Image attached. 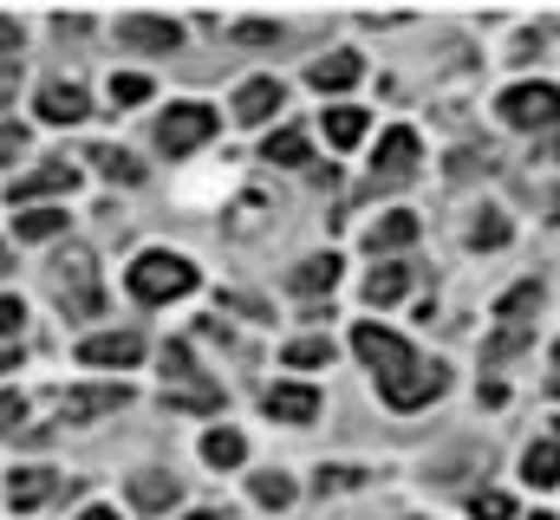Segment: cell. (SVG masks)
<instances>
[{
	"mask_svg": "<svg viewBox=\"0 0 560 520\" xmlns=\"http://www.w3.org/2000/svg\"><path fill=\"white\" fill-rule=\"evenodd\" d=\"M7 267H13V255H7V248H0V280H7Z\"/></svg>",
	"mask_w": 560,
	"mask_h": 520,
	"instance_id": "obj_43",
	"label": "cell"
},
{
	"mask_svg": "<svg viewBox=\"0 0 560 520\" xmlns=\"http://www.w3.org/2000/svg\"><path fill=\"white\" fill-rule=\"evenodd\" d=\"M495 111L515 130H555L560 125V92L555 85H515V92H502Z\"/></svg>",
	"mask_w": 560,
	"mask_h": 520,
	"instance_id": "obj_4",
	"label": "cell"
},
{
	"mask_svg": "<svg viewBox=\"0 0 560 520\" xmlns=\"http://www.w3.org/2000/svg\"><path fill=\"white\" fill-rule=\"evenodd\" d=\"M79 520H118V515H112V508H85Z\"/></svg>",
	"mask_w": 560,
	"mask_h": 520,
	"instance_id": "obj_42",
	"label": "cell"
},
{
	"mask_svg": "<svg viewBox=\"0 0 560 520\" xmlns=\"http://www.w3.org/2000/svg\"><path fill=\"white\" fill-rule=\"evenodd\" d=\"M13 85H20V59H7V66H0V98H7Z\"/></svg>",
	"mask_w": 560,
	"mask_h": 520,
	"instance_id": "obj_41",
	"label": "cell"
},
{
	"mask_svg": "<svg viewBox=\"0 0 560 520\" xmlns=\"http://www.w3.org/2000/svg\"><path fill=\"white\" fill-rule=\"evenodd\" d=\"M131 293H138L143 306L183 299V293H196V267H189L183 255H163V248H150V255H138V267H131Z\"/></svg>",
	"mask_w": 560,
	"mask_h": 520,
	"instance_id": "obj_1",
	"label": "cell"
},
{
	"mask_svg": "<svg viewBox=\"0 0 560 520\" xmlns=\"http://www.w3.org/2000/svg\"><path fill=\"white\" fill-rule=\"evenodd\" d=\"M372 169H378V182H405L411 169H418V130H385L378 137V156H372Z\"/></svg>",
	"mask_w": 560,
	"mask_h": 520,
	"instance_id": "obj_10",
	"label": "cell"
},
{
	"mask_svg": "<svg viewBox=\"0 0 560 520\" xmlns=\"http://www.w3.org/2000/svg\"><path fill=\"white\" fill-rule=\"evenodd\" d=\"M352 352L378 371V385H385V378H398V371L411 365V345H405L398 332H385V326H359V332H352Z\"/></svg>",
	"mask_w": 560,
	"mask_h": 520,
	"instance_id": "obj_6",
	"label": "cell"
},
{
	"mask_svg": "<svg viewBox=\"0 0 560 520\" xmlns=\"http://www.w3.org/2000/svg\"><path fill=\"white\" fill-rule=\"evenodd\" d=\"M469 515H476V520H515V501H509L502 488H489V495H476V501H469Z\"/></svg>",
	"mask_w": 560,
	"mask_h": 520,
	"instance_id": "obj_31",
	"label": "cell"
},
{
	"mask_svg": "<svg viewBox=\"0 0 560 520\" xmlns=\"http://www.w3.org/2000/svg\"><path fill=\"white\" fill-rule=\"evenodd\" d=\"M528 345V326H502L495 339H489V365H502V358H515Z\"/></svg>",
	"mask_w": 560,
	"mask_h": 520,
	"instance_id": "obj_30",
	"label": "cell"
},
{
	"mask_svg": "<svg viewBox=\"0 0 560 520\" xmlns=\"http://www.w3.org/2000/svg\"><path fill=\"white\" fill-rule=\"evenodd\" d=\"M138 358H143L138 332H92V339L79 345V365H118V371H125V365H138Z\"/></svg>",
	"mask_w": 560,
	"mask_h": 520,
	"instance_id": "obj_11",
	"label": "cell"
},
{
	"mask_svg": "<svg viewBox=\"0 0 560 520\" xmlns=\"http://www.w3.org/2000/svg\"><path fill=\"white\" fill-rule=\"evenodd\" d=\"M52 488H59V475H52V469H13L7 501H13V515H33V508H46V501H52Z\"/></svg>",
	"mask_w": 560,
	"mask_h": 520,
	"instance_id": "obj_12",
	"label": "cell"
},
{
	"mask_svg": "<svg viewBox=\"0 0 560 520\" xmlns=\"http://www.w3.org/2000/svg\"><path fill=\"white\" fill-rule=\"evenodd\" d=\"M176 501V475H163V469H143V475H131V508H143V515H163Z\"/></svg>",
	"mask_w": 560,
	"mask_h": 520,
	"instance_id": "obj_17",
	"label": "cell"
},
{
	"mask_svg": "<svg viewBox=\"0 0 560 520\" xmlns=\"http://www.w3.org/2000/svg\"><path fill=\"white\" fill-rule=\"evenodd\" d=\"M346 482H352V469H326V475H319V495H332V488H346Z\"/></svg>",
	"mask_w": 560,
	"mask_h": 520,
	"instance_id": "obj_39",
	"label": "cell"
},
{
	"mask_svg": "<svg viewBox=\"0 0 560 520\" xmlns=\"http://www.w3.org/2000/svg\"><path fill=\"white\" fill-rule=\"evenodd\" d=\"M522 475H528L535 488H555V482H560V436H548V442H535V449L522 456Z\"/></svg>",
	"mask_w": 560,
	"mask_h": 520,
	"instance_id": "obj_21",
	"label": "cell"
},
{
	"mask_svg": "<svg viewBox=\"0 0 560 520\" xmlns=\"http://www.w3.org/2000/svg\"><path fill=\"white\" fill-rule=\"evenodd\" d=\"M20 326H26V306L13 293H0V339H20Z\"/></svg>",
	"mask_w": 560,
	"mask_h": 520,
	"instance_id": "obj_34",
	"label": "cell"
},
{
	"mask_svg": "<svg viewBox=\"0 0 560 520\" xmlns=\"http://www.w3.org/2000/svg\"><path fill=\"white\" fill-rule=\"evenodd\" d=\"M359 72H365V66H359V52H332V59H319V66H313V85H319V92H352V85H359Z\"/></svg>",
	"mask_w": 560,
	"mask_h": 520,
	"instance_id": "obj_18",
	"label": "cell"
},
{
	"mask_svg": "<svg viewBox=\"0 0 560 520\" xmlns=\"http://www.w3.org/2000/svg\"><path fill=\"white\" fill-rule=\"evenodd\" d=\"M378 390H385V403H392V410H423L430 397H443V390H450V371H443L436 358H411L398 378H385Z\"/></svg>",
	"mask_w": 560,
	"mask_h": 520,
	"instance_id": "obj_3",
	"label": "cell"
},
{
	"mask_svg": "<svg viewBox=\"0 0 560 520\" xmlns=\"http://www.w3.org/2000/svg\"><path fill=\"white\" fill-rule=\"evenodd\" d=\"M85 163H98V169H105V182H143L138 156H125V150H112V143H98Z\"/></svg>",
	"mask_w": 560,
	"mask_h": 520,
	"instance_id": "obj_26",
	"label": "cell"
},
{
	"mask_svg": "<svg viewBox=\"0 0 560 520\" xmlns=\"http://www.w3.org/2000/svg\"><path fill=\"white\" fill-rule=\"evenodd\" d=\"M0 371H13V358H7V352H0Z\"/></svg>",
	"mask_w": 560,
	"mask_h": 520,
	"instance_id": "obj_44",
	"label": "cell"
},
{
	"mask_svg": "<svg viewBox=\"0 0 560 520\" xmlns=\"http://www.w3.org/2000/svg\"><path fill=\"white\" fill-rule=\"evenodd\" d=\"M280 111V79H248L242 92H235V118L242 125H268Z\"/></svg>",
	"mask_w": 560,
	"mask_h": 520,
	"instance_id": "obj_15",
	"label": "cell"
},
{
	"mask_svg": "<svg viewBox=\"0 0 560 520\" xmlns=\"http://www.w3.org/2000/svg\"><path fill=\"white\" fill-rule=\"evenodd\" d=\"M268 163H306V130H275L268 137Z\"/></svg>",
	"mask_w": 560,
	"mask_h": 520,
	"instance_id": "obj_28",
	"label": "cell"
},
{
	"mask_svg": "<svg viewBox=\"0 0 560 520\" xmlns=\"http://www.w3.org/2000/svg\"><path fill=\"white\" fill-rule=\"evenodd\" d=\"M268 416H280V423H313V416H319V390L313 385H275L268 390Z\"/></svg>",
	"mask_w": 560,
	"mask_h": 520,
	"instance_id": "obj_14",
	"label": "cell"
},
{
	"mask_svg": "<svg viewBox=\"0 0 560 520\" xmlns=\"http://www.w3.org/2000/svg\"><path fill=\"white\" fill-rule=\"evenodd\" d=\"M85 111H92V98H85L79 85H66V79H52V85L39 92V118H46V125H79Z\"/></svg>",
	"mask_w": 560,
	"mask_h": 520,
	"instance_id": "obj_13",
	"label": "cell"
},
{
	"mask_svg": "<svg viewBox=\"0 0 560 520\" xmlns=\"http://www.w3.org/2000/svg\"><path fill=\"white\" fill-rule=\"evenodd\" d=\"M13 228H20V241H52V235H66V215L59 209H26V215H13Z\"/></svg>",
	"mask_w": 560,
	"mask_h": 520,
	"instance_id": "obj_25",
	"label": "cell"
},
{
	"mask_svg": "<svg viewBox=\"0 0 560 520\" xmlns=\"http://www.w3.org/2000/svg\"><path fill=\"white\" fill-rule=\"evenodd\" d=\"M535 163H560V125L541 137V150H535Z\"/></svg>",
	"mask_w": 560,
	"mask_h": 520,
	"instance_id": "obj_38",
	"label": "cell"
},
{
	"mask_svg": "<svg viewBox=\"0 0 560 520\" xmlns=\"http://www.w3.org/2000/svg\"><path fill=\"white\" fill-rule=\"evenodd\" d=\"M112 98H118V105H143V98H150V79H143V72H118V79H112Z\"/></svg>",
	"mask_w": 560,
	"mask_h": 520,
	"instance_id": "obj_32",
	"label": "cell"
},
{
	"mask_svg": "<svg viewBox=\"0 0 560 520\" xmlns=\"http://www.w3.org/2000/svg\"><path fill=\"white\" fill-rule=\"evenodd\" d=\"M183 520H222V515H183Z\"/></svg>",
	"mask_w": 560,
	"mask_h": 520,
	"instance_id": "obj_45",
	"label": "cell"
},
{
	"mask_svg": "<svg viewBox=\"0 0 560 520\" xmlns=\"http://www.w3.org/2000/svg\"><path fill=\"white\" fill-rule=\"evenodd\" d=\"M326 137H332V150H352V143L365 137V111H359V105H332V111H326Z\"/></svg>",
	"mask_w": 560,
	"mask_h": 520,
	"instance_id": "obj_24",
	"label": "cell"
},
{
	"mask_svg": "<svg viewBox=\"0 0 560 520\" xmlns=\"http://www.w3.org/2000/svg\"><path fill=\"white\" fill-rule=\"evenodd\" d=\"M26 423V397L20 390H0V436H13Z\"/></svg>",
	"mask_w": 560,
	"mask_h": 520,
	"instance_id": "obj_33",
	"label": "cell"
},
{
	"mask_svg": "<svg viewBox=\"0 0 560 520\" xmlns=\"http://www.w3.org/2000/svg\"><path fill=\"white\" fill-rule=\"evenodd\" d=\"M541 306V280H522V286H509L502 293V306H495V319L502 326H528V312Z\"/></svg>",
	"mask_w": 560,
	"mask_h": 520,
	"instance_id": "obj_22",
	"label": "cell"
},
{
	"mask_svg": "<svg viewBox=\"0 0 560 520\" xmlns=\"http://www.w3.org/2000/svg\"><path fill=\"white\" fill-rule=\"evenodd\" d=\"M0 52H20V26L13 20H0Z\"/></svg>",
	"mask_w": 560,
	"mask_h": 520,
	"instance_id": "obj_40",
	"label": "cell"
},
{
	"mask_svg": "<svg viewBox=\"0 0 560 520\" xmlns=\"http://www.w3.org/2000/svg\"><path fill=\"white\" fill-rule=\"evenodd\" d=\"M131 403V390L125 385H79L59 397V416L66 423H98V416H112V410H125Z\"/></svg>",
	"mask_w": 560,
	"mask_h": 520,
	"instance_id": "obj_7",
	"label": "cell"
},
{
	"mask_svg": "<svg viewBox=\"0 0 560 520\" xmlns=\"http://www.w3.org/2000/svg\"><path fill=\"white\" fill-rule=\"evenodd\" d=\"M59 189H79V163H72V156H52V163L26 169V176L13 182V209H26V202H39V196H59Z\"/></svg>",
	"mask_w": 560,
	"mask_h": 520,
	"instance_id": "obj_8",
	"label": "cell"
},
{
	"mask_svg": "<svg viewBox=\"0 0 560 520\" xmlns=\"http://www.w3.org/2000/svg\"><path fill=\"white\" fill-rule=\"evenodd\" d=\"M215 137V111L209 105H176V111H163V125H156V143L170 150V156H189V150H202Z\"/></svg>",
	"mask_w": 560,
	"mask_h": 520,
	"instance_id": "obj_5",
	"label": "cell"
},
{
	"mask_svg": "<svg viewBox=\"0 0 560 520\" xmlns=\"http://www.w3.org/2000/svg\"><path fill=\"white\" fill-rule=\"evenodd\" d=\"M52 299L72 312V319H98V306H105V293H98V267L85 248H72V255L52 260Z\"/></svg>",
	"mask_w": 560,
	"mask_h": 520,
	"instance_id": "obj_2",
	"label": "cell"
},
{
	"mask_svg": "<svg viewBox=\"0 0 560 520\" xmlns=\"http://www.w3.org/2000/svg\"><path fill=\"white\" fill-rule=\"evenodd\" d=\"M469 241H476V248H502V241H509V222H502V215H489V222H476V235H469Z\"/></svg>",
	"mask_w": 560,
	"mask_h": 520,
	"instance_id": "obj_36",
	"label": "cell"
},
{
	"mask_svg": "<svg viewBox=\"0 0 560 520\" xmlns=\"http://www.w3.org/2000/svg\"><path fill=\"white\" fill-rule=\"evenodd\" d=\"M372 255H398V248H411L418 241V215H385V222H372Z\"/></svg>",
	"mask_w": 560,
	"mask_h": 520,
	"instance_id": "obj_19",
	"label": "cell"
},
{
	"mask_svg": "<svg viewBox=\"0 0 560 520\" xmlns=\"http://www.w3.org/2000/svg\"><path fill=\"white\" fill-rule=\"evenodd\" d=\"M287 365H293V371H313V365H332V345H326V339H293V345H287Z\"/></svg>",
	"mask_w": 560,
	"mask_h": 520,
	"instance_id": "obj_27",
	"label": "cell"
},
{
	"mask_svg": "<svg viewBox=\"0 0 560 520\" xmlns=\"http://www.w3.org/2000/svg\"><path fill=\"white\" fill-rule=\"evenodd\" d=\"M287 286H293V293H306V299H313V293H332V286H339V255L300 260V267L287 273Z\"/></svg>",
	"mask_w": 560,
	"mask_h": 520,
	"instance_id": "obj_16",
	"label": "cell"
},
{
	"mask_svg": "<svg viewBox=\"0 0 560 520\" xmlns=\"http://www.w3.org/2000/svg\"><path fill=\"white\" fill-rule=\"evenodd\" d=\"M118 39H125L131 52H176V46H183V26H176V20H156V13H131V20L118 26Z\"/></svg>",
	"mask_w": 560,
	"mask_h": 520,
	"instance_id": "obj_9",
	"label": "cell"
},
{
	"mask_svg": "<svg viewBox=\"0 0 560 520\" xmlns=\"http://www.w3.org/2000/svg\"><path fill=\"white\" fill-rule=\"evenodd\" d=\"M202 456H209L215 469H242L248 442H242V429H209V436H202Z\"/></svg>",
	"mask_w": 560,
	"mask_h": 520,
	"instance_id": "obj_23",
	"label": "cell"
},
{
	"mask_svg": "<svg viewBox=\"0 0 560 520\" xmlns=\"http://www.w3.org/2000/svg\"><path fill=\"white\" fill-rule=\"evenodd\" d=\"M535 520H555V515H535Z\"/></svg>",
	"mask_w": 560,
	"mask_h": 520,
	"instance_id": "obj_47",
	"label": "cell"
},
{
	"mask_svg": "<svg viewBox=\"0 0 560 520\" xmlns=\"http://www.w3.org/2000/svg\"><path fill=\"white\" fill-rule=\"evenodd\" d=\"M235 39H242V46H275L280 26H268V20H242V26H235Z\"/></svg>",
	"mask_w": 560,
	"mask_h": 520,
	"instance_id": "obj_35",
	"label": "cell"
},
{
	"mask_svg": "<svg viewBox=\"0 0 560 520\" xmlns=\"http://www.w3.org/2000/svg\"><path fill=\"white\" fill-rule=\"evenodd\" d=\"M293 495H300V488H293L280 469H275V475H255V501H261V508H287Z\"/></svg>",
	"mask_w": 560,
	"mask_h": 520,
	"instance_id": "obj_29",
	"label": "cell"
},
{
	"mask_svg": "<svg viewBox=\"0 0 560 520\" xmlns=\"http://www.w3.org/2000/svg\"><path fill=\"white\" fill-rule=\"evenodd\" d=\"M405 286H411V267L385 260V267H372V280H365V299H372V306H392V299H405Z\"/></svg>",
	"mask_w": 560,
	"mask_h": 520,
	"instance_id": "obj_20",
	"label": "cell"
},
{
	"mask_svg": "<svg viewBox=\"0 0 560 520\" xmlns=\"http://www.w3.org/2000/svg\"><path fill=\"white\" fill-rule=\"evenodd\" d=\"M20 150H26V130L7 125V130H0V163H7V156H20Z\"/></svg>",
	"mask_w": 560,
	"mask_h": 520,
	"instance_id": "obj_37",
	"label": "cell"
},
{
	"mask_svg": "<svg viewBox=\"0 0 560 520\" xmlns=\"http://www.w3.org/2000/svg\"><path fill=\"white\" fill-rule=\"evenodd\" d=\"M555 397H560V371H555Z\"/></svg>",
	"mask_w": 560,
	"mask_h": 520,
	"instance_id": "obj_46",
	"label": "cell"
}]
</instances>
